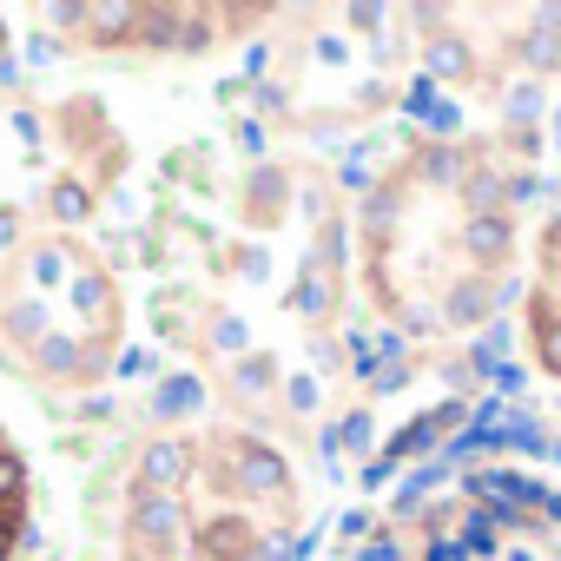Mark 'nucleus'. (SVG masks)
<instances>
[{"label": "nucleus", "mask_w": 561, "mask_h": 561, "mask_svg": "<svg viewBox=\"0 0 561 561\" xmlns=\"http://www.w3.org/2000/svg\"><path fill=\"white\" fill-rule=\"evenodd\" d=\"M126 528H133V541H146V548H172V541H179V528H185V508H179V495H159V489H133Z\"/></svg>", "instance_id": "obj_1"}, {"label": "nucleus", "mask_w": 561, "mask_h": 561, "mask_svg": "<svg viewBox=\"0 0 561 561\" xmlns=\"http://www.w3.org/2000/svg\"><path fill=\"white\" fill-rule=\"evenodd\" d=\"M231 482H238L244 495H285V489H291V462L277 456L271 443H238V449H231Z\"/></svg>", "instance_id": "obj_2"}, {"label": "nucleus", "mask_w": 561, "mask_h": 561, "mask_svg": "<svg viewBox=\"0 0 561 561\" xmlns=\"http://www.w3.org/2000/svg\"><path fill=\"white\" fill-rule=\"evenodd\" d=\"M146 41L152 47H185V54H198L205 41H211V21L205 14H179V8H146Z\"/></svg>", "instance_id": "obj_3"}, {"label": "nucleus", "mask_w": 561, "mask_h": 561, "mask_svg": "<svg viewBox=\"0 0 561 561\" xmlns=\"http://www.w3.org/2000/svg\"><path fill=\"white\" fill-rule=\"evenodd\" d=\"M456 423H469V403H436V410H430V416H416V423H410V430H403V436H397V443L383 449V456H390V462L403 469L410 456L436 449V436H443V430H456Z\"/></svg>", "instance_id": "obj_4"}, {"label": "nucleus", "mask_w": 561, "mask_h": 561, "mask_svg": "<svg viewBox=\"0 0 561 561\" xmlns=\"http://www.w3.org/2000/svg\"><path fill=\"white\" fill-rule=\"evenodd\" d=\"M502 298H508V285L462 277V285H449V298H443V318H449V324H489V318L502 311Z\"/></svg>", "instance_id": "obj_5"}, {"label": "nucleus", "mask_w": 561, "mask_h": 561, "mask_svg": "<svg viewBox=\"0 0 561 561\" xmlns=\"http://www.w3.org/2000/svg\"><path fill=\"white\" fill-rule=\"evenodd\" d=\"M462 251L489 271V264H508V251H515V231H508V218L502 211H476L469 225H462Z\"/></svg>", "instance_id": "obj_6"}, {"label": "nucleus", "mask_w": 561, "mask_h": 561, "mask_svg": "<svg viewBox=\"0 0 561 561\" xmlns=\"http://www.w3.org/2000/svg\"><path fill=\"white\" fill-rule=\"evenodd\" d=\"M185 476H192V449H185V443H152V449L139 456V489L172 495V489H185Z\"/></svg>", "instance_id": "obj_7"}, {"label": "nucleus", "mask_w": 561, "mask_h": 561, "mask_svg": "<svg viewBox=\"0 0 561 561\" xmlns=\"http://www.w3.org/2000/svg\"><path fill=\"white\" fill-rule=\"evenodd\" d=\"M198 548H205V561H251V528L238 515H218L198 528Z\"/></svg>", "instance_id": "obj_8"}, {"label": "nucleus", "mask_w": 561, "mask_h": 561, "mask_svg": "<svg viewBox=\"0 0 561 561\" xmlns=\"http://www.w3.org/2000/svg\"><path fill=\"white\" fill-rule=\"evenodd\" d=\"M198 403H205V383H198V377H165V383L152 390V410H159V416H192Z\"/></svg>", "instance_id": "obj_9"}, {"label": "nucleus", "mask_w": 561, "mask_h": 561, "mask_svg": "<svg viewBox=\"0 0 561 561\" xmlns=\"http://www.w3.org/2000/svg\"><path fill=\"white\" fill-rule=\"evenodd\" d=\"M423 67H430V80H469V47L456 34H443V41H430Z\"/></svg>", "instance_id": "obj_10"}, {"label": "nucleus", "mask_w": 561, "mask_h": 561, "mask_svg": "<svg viewBox=\"0 0 561 561\" xmlns=\"http://www.w3.org/2000/svg\"><path fill=\"white\" fill-rule=\"evenodd\" d=\"M146 21V8H126V0H106V8H87V27L100 34V41H126V27H139Z\"/></svg>", "instance_id": "obj_11"}, {"label": "nucleus", "mask_w": 561, "mask_h": 561, "mask_svg": "<svg viewBox=\"0 0 561 561\" xmlns=\"http://www.w3.org/2000/svg\"><path fill=\"white\" fill-rule=\"evenodd\" d=\"M305 318H324L331 311V277H324V264H305V277H298V298H291Z\"/></svg>", "instance_id": "obj_12"}, {"label": "nucleus", "mask_w": 561, "mask_h": 561, "mask_svg": "<svg viewBox=\"0 0 561 561\" xmlns=\"http://www.w3.org/2000/svg\"><path fill=\"white\" fill-rule=\"evenodd\" d=\"M73 311H87V318H106V311H113V291H106L100 271H80V277H73Z\"/></svg>", "instance_id": "obj_13"}, {"label": "nucleus", "mask_w": 561, "mask_h": 561, "mask_svg": "<svg viewBox=\"0 0 561 561\" xmlns=\"http://www.w3.org/2000/svg\"><path fill=\"white\" fill-rule=\"evenodd\" d=\"M476 370H482V377H502V370H508V324H489V331H482Z\"/></svg>", "instance_id": "obj_14"}, {"label": "nucleus", "mask_w": 561, "mask_h": 561, "mask_svg": "<svg viewBox=\"0 0 561 561\" xmlns=\"http://www.w3.org/2000/svg\"><path fill=\"white\" fill-rule=\"evenodd\" d=\"M522 60H528L535 73H548V67H561V34H554V27H535V34L522 41Z\"/></svg>", "instance_id": "obj_15"}, {"label": "nucleus", "mask_w": 561, "mask_h": 561, "mask_svg": "<svg viewBox=\"0 0 561 561\" xmlns=\"http://www.w3.org/2000/svg\"><path fill=\"white\" fill-rule=\"evenodd\" d=\"M41 370L47 377H73L80 370V344L73 337H41Z\"/></svg>", "instance_id": "obj_16"}, {"label": "nucleus", "mask_w": 561, "mask_h": 561, "mask_svg": "<svg viewBox=\"0 0 561 561\" xmlns=\"http://www.w3.org/2000/svg\"><path fill=\"white\" fill-rule=\"evenodd\" d=\"M231 383H238V397H264V390H271L277 377H271V364H264V357H238Z\"/></svg>", "instance_id": "obj_17"}, {"label": "nucleus", "mask_w": 561, "mask_h": 561, "mask_svg": "<svg viewBox=\"0 0 561 561\" xmlns=\"http://www.w3.org/2000/svg\"><path fill=\"white\" fill-rule=\"evenodd\" d=\"M54 211L73 225V218H87V211H93V192H87L80 179H67V185H54Z\"/></svg>", "instance_id": "obj_18"}, {"label": "nucleus", "mask_w": 561, "mask_h": 561, "mask_svg": "<svg viewBox=\"0 0 561 561\" xmlns=\"http://www.w3.org/2000/svg\"><path fill=\"white\" fill-rule=\"evenodd\" d=\"M305 554V541H291V535H257L251 541V561H298Z\"/></svg>", "instance_id": "obj_19"}, {"label": "nucleus", "mask_w": 561, "mask_h": 561, "mask_svg": "<svg viewBox=\"0 0 561 561\" xmlns=\"http://www.w3.org/2000/svg\"><path fill=\"white\" fill-rule=\"evenodd\" d=\"M21 489H27V462H21L14 449H0V508H8Z\"/></svg>", "instance_id": "obj_20"}, {"label": "nucleus", "mask_w": 561, "mask_h": 561, "mask_svg": "<svg viewBox=\"0 0 561 561\" xmlns=\"http://www.w3.org/2000/svg\"><path fill=\"white\" fill-rule=\"evenodd\" d=\"M337 443L370 449V416H364V410H357V416H344V430H331V436H324V449H337Z\"/></svg>", "instance_id": "obj_21"}, {"label": "nucleus", "mask_w": 561, "mask_h": 561, "mask_svg": "<svg viewBox=\"0 0 561 561\" xmlns=\"http://www.w3.org/2000/svg\"><path fill=\"white\" fill-rule=\"evenodd\" d=\"M211 344H218L225 357H244V324H238V318H218V324H211Z\"/></svg>", "instance_id": "obj_22"}, {"label": "nucleus", "mask_w": 561, "mask_h": 561, "mask_svg": "<svg viewBox=\"0 0 561 561\" xmlns=\"http://www.w3.org/2000/svg\"><path fill=\"white\" fill-rule=\"evenodd\" d=\"M8 331L14 337H41V305H14L8 311Z\"/></svg>", "instance_id": "obj_23"}, {"label": "nucleus", "mask_w": 561, "mask_h": 561, "mask_svg": "<svg viewBox=\"0 0 561 561\" xmlns=\"http://www.w3.org/2000/svg\"><path fill=\"white\" fill-rule=\"evenodd\" d=\"M495 192H502V185H495L489 172H476V179H469V205H476V211H489V205H495Z\"/></svg>", "instance_id": "obj_24"}, {"label": "nucleus", "mask_w": 561, "mask_h": 561, "mask_svg": "<svg viewBox=\"0 0 561 561\" xmlns=\"http://www.w3.org/2000/svg\"><path fill=\"white\" fill-rule=\"evenodd\" d=\"M541 364L561 377V324H548V331H541Z\"/></svg>", "instance_id": "obj_25"}, {"label": "nucleus", "mask_w": 561, "mask_h": 561, "mask_svg": "<svg viewBox=\"0 0 561 561\" xmlns=\"http://www.w3.org/2000/svg\"><path fill=\"white\" fill-rule=\"evenodd\" d=\"M535 106H541V93H535V87H515V93H508V113H515V119H528Z\"/></svg>", "instance_id": "obj_26"}, {"label": "nucleus", "mask_w": 561, "mask_h": 561, "mask_svg": "<svg viewBox=\"0 0 561 561\" xmlns=\"http://www.w3.org/2000/svg\"><path fill=\"white\" fill-rule=\"evenodd\" d=\"M277 185H285V179H277V172H257V185H251V192H257V205H264V211H271V198H277Z\"/></svg>", "instance_id": "obj_27"}, {"label": "nucleus", "mask_w": 561, "mask_h": 561, "mask_svg": "<svg viewBox=\"0 0 561 561\" xmlns=\"http://www.w3.org/2000/svg\"><path fill=\"white\" fill-rule=\"evenodd\" d=\"M14 238H21V218H14L8 205H0V251H14Z\"/></svg>", "instance_id": "obj_28"}, {"label": "nucleus", "mask_w": 561, "mask_h": 561, "mask_svg": "<svg viewBox=\"0 0 561 561\" xmlns=\"http://www.w3.org/2000/svg\"><path fill=\"white\" fill-rule=\"evenodd\" d=\"M311 403H318V383H311V377H298V383H291V410H311Z\"/></svg>", "instance_id": "obj_29"}, {"label": "nucleus", "mask_w": 561, "mask_h": 561, "mask_svg": "<svg viewBox=\"0 0 561 561\" xmlns=\"http://www.w3.org/2000/svg\"><path fill=\"white\" fill-rule=\"evenodd\" d=\"M357 561H403V554H397V541H370V548H364Z\"/></svg>", "instance_id": "obj_30"}, {"label": "nucleus", "mask_w": 561, "mask_h": 561, "mask_svg": "<svg viewBox=\"0 0 561 561\" xmlns=\"http://www.w3.org/2000/svg\"><path fill=\"white\" fill-rule=\"evenodd\" d=\"M8 548H14V522H8V515H0V554H8Z\"/></svg>", "instance_id": "obj_31"}]
</instances>
